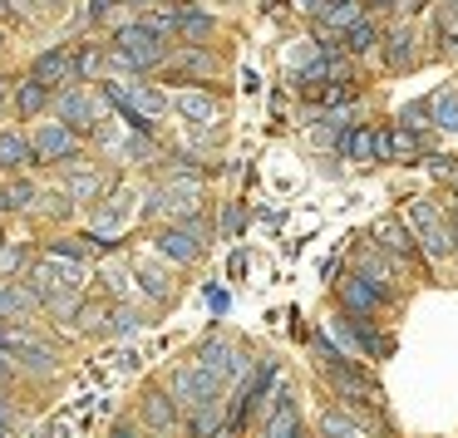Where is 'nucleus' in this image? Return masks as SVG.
Instances as JSON below:
<instances>
[{
	"label": "nucleus",
	"instance_id": "nucleus-1",
	"mask_svg": "<svg viewBox=\"0 0 458 438\" xmlns=\"http://www.w3.org/2000/svg\"><path fill=\"white\" fill-rule=\"evenodd\" d=\"M163 60H168V45H163L143 21L119 25V35H114V64H123V70L143 74V70H158Z\"/></svg>",
	"mask_w": 458,
	"mask_h": 438
},
{
	"label": "nucleus",
	"instance_id": "nucleus-2",
	"mask_svg": "<svg viewBox=\"0 0 458 438\" xmlns=\"http://www.w3.org/2000/svg\"><path fill=\"white\" fill-rule=\"evenodd\" d=\"M404 222H409V232H414V241L424 247L428 261H444L448 251H454V222H448L444 212L434 207V202L414 198V202L404 207Z\"/></svg>",
	"mask_w": 458,
	"mask_h": 438
},
{
	"label": "nucleus",
	"instance_id": "nucleus-3",
	"mask_svg": "<svg viewBox=\"0 0 458 438\" xmlns=\"http://www.w3.org/2000/svg\"><path fill=\"white\" fill-rule=\"evenodd\" d=\"M202 251H208V222L202 217L173 222V227L158 232V257H168L173 266H192Z\"/></svg>",
	"mask_w": 458,
	"mask_h": 438
},
{
	"label": "nucleus",
	"instance_id": "nucleus-4",
	"mask_svg": "<svg viewBox=\"0 0 458 438\" xmlns=\"http://www.w3.org/2000/svg\"><path fill=\"white\" fill-rule=\"evenodd\" d=\"M168 394L178 399V409H202V404H212V399H222V384L208 375V369L192 359V365H182V369H173V379H168Z\"/></svg>",
	"mask_w": 458,
	"mask_h": 438
},
{
	"label": "nucleus",
	"instance_id": "nucleus-5",
	"mask_svg": "<svg viewBox=\"0 0 458 438\" xmlns=\"http://www.w3.org/2000/svg\"><path fill=\"white\" fill-rule=\"evenodd\" d=\"M30 286H35V296H40V300L70 296V291L84 286V266H80V261H60V257H50V251H45V261L30 271Z\"/></svg>",
	"mask_w": 458,
	"mask_h": 438
},
{
	"label": "nucleus",
	"instance_id": "nucleus-6",
	"mask_svg": "<svg viewBox=\"0 0 458 438\" xmlns=\"http://www.w3.org/2000/svg\"><path fill=\"white\" fill-rule=\"evenodd\" d=\"M198 365L208 369V375L217 379V384H227V379L247 375V369H251V359L242 355V350L232 345V340H222V335H208V340L198 345Z\"/></svg>",
	"mask_w": 458,
	"mask_h": 438
},
{
	"label": "nucleus",
	"instance_id": "nucleus-7",
	"mask_svg": "<svg viewBox=\"0 0 458 438\" xmlns=\"http://www.w3.org/2000/svg\"><path fill=\"white\" fill-rule=\"evenodd\" d=\"M198 198H202V182L173 178V182H163V188L153 192L148 212H158V217H173V222H188V217H198Z\"/></svg>",
	"mask_w": 458,
	"mask_h": 438
},
{
	"label": "nucleus",
	"instance_id": "nucleus-8",
	"mask_svg": "<svg viewBox=\"0 0 458 438\" xmlns=\"http://www.w3.org/2000/svg\"><path fill=\"white\" fill-rule=\"evenodd\" d=\"M35 153H40V163H64V158H80V133L70 129V123H40V133H35Z\"/></svg>",
	"mask_w": 458,
	"mask_h": 438
},
{
	"label": "nucleus",
	"instance_id": "nucleus-9",
	"mask_svg": "<svg viewBox=\"0 0 458 438\" xmlns=\"http://www.w3.org/2000/svg\"><path fill=\"white\" fill-rule=\"evenodd\" d=\"M55 114H60V123H70L74 133H89L94 123H99V99H89L84 89H60L55 94Z\"/></svg>",
	"mask_w": 458,
	"mask_h": 438
},
{
	"label": "nucleus",
	"instance_id": "nucleus-10",
	"mask_svg": "<svg viewBox=\"0 0 458 438\" xmlns=\"http://www.w3.org/2000/svg\"><path fill=\"white\" fill-rule=\"evenodd\" d=\"M30 80L45 84V89H55V84H74V80H80V74H74V50H70V45H55V50L35 55Z\"/></svg>",
	"mask_w": 458,
	"mask_h": 438
},
{
	"label": "nucleus",
	"instance_id": "nucleus-11",
	"mask_svg": "<svg viewBox=\"0 0 458 438\" xmlns=\"http://www.w3.org/2000/svg\"><path fill=\"white\" fill-rule=\"evenodd\" d=\"M326 379L340 389V399H355V404H379V399H375L379 389L369 384V379L360 375V369L350 365V359H326Z\"/></svg>",
	"mask_w": 458,
	"mask_h": 438
},
{
	"label": "nucleus",
	"instance_id": "nucleus-12",
	"mask_svg": "<svg viewBox=\"0 0 458 438\" xmlns=\"http://www.w3.org/2000/svg\"><path fill=\"white\" fill-rule=\"evenodd\" d=\"M173 15H178V35L188 45H208L212 35H217V21H212L202 5H192V0H178V5H173Z\"/></svg>",
	"mask_w": 458,
	"mask_h": 438
},
{
	"label": "nucleus",
	"instance_id": "nucleus-13",
	"mask_svg": "<svg viewBox=\"0 0 458 438\" xmlns=\"http://www.w3.org/2000/svg\"><path fill=\"white\" fill-rule=\"evenodd\" d=\"M173 109H178L188 123H198V129H208V123H217V119H222V104L212 99L208 89H182L178 99H173Z\"/></svg>",
	"mask_w": 458,
	"mask_h": 438
},
{
	"label": "nucleus",
	"instance_id": "nucleus-14",
	"mask_svg": "<svg viewBox=\"0 0 458 438\" xmlns=\"http://www.w3.org/2000/svg\"><path fill=\"white\" fill-rule=\"evenodd\" d=\"M355 276H365L369 286L379 291V296H389V281H394V266H389V251H379V247H360L355 251Z\"/></svg>",
	"mask_w": 458,
	"mask_h": 438
},
{
	"label": "nucleus",
	"instance_id": "nucleus-15",
	"mask_svg": "<svg viewBox=\"0 0 458 438\" xmlns=\"http://www.w3.org/2000/svg\"><path fill=\"white\" fill-rule=\"evenodd\" d=\"M375 247L389 251V257H409L414 251V232H409L404 217H379L375 222Z\"/></svg>",
	"mask_w": 458,
	"mask_h": 438
},
{
	"label": "nucleus",
	"instance_id": "nucleus-16",
	"mask_svg": "<svg viewBox=\"0 0 458 438\" xmlns=\"http://www.w3.org/2000/svg\"><path fill=\"white\" fill-rule=\"evenodd\" d=\"M40 296L35 286H15V281H0V320H30Z\"/></svg>",
	"mask_w": 458,
	"mask_h": 438
},
{
	"label": "nucleus",
	"instance_id": "nucleus-17",
	"mask_svg": "<svg viewBox=\"0 0 458 438\" xmlns=\"http://www.w3.org/2000/svg\"><path fill=\"white\" fill-rule=\"evenodd\" d=\"M385 64L389 70H414L419 64V45H414V30H409V25H394V30H389V40H385Z\"/></svg>",
	"mask_w": 458,
	"mask_h": 438
},
{
	"label": "nucleus",
	"instance_id": "nucleus-18",
	"mask_svg": "<svg viewBox=\"0 0 458 438\" xmlns=\"http://www.w3.org/2000/svg\"><path fill=\"white\" fill-rule=\"evenodd\" d=\"M340 300H345L350 316H375L379 300H385V296H379V291L369 286L365 276H345V281H340Z\"/></svg>",
	"mask_w": 458,
	"mask_h": 438
},
{
	"label": "nucleus",
	"instance_id": "nucleus-19",
	"mask_svg": "<svg viewBox=\"0 0 458 438\" xmlns=\"http://www.w3.org/2000/svg\"><path fill=\"white\" fill-rule=\"evenodd\" d=\"M40 163V153H35V143L25 139V133H0V168H35Z\"/></svg>",
	"mask_w": 458,
	"mask_h": 438
},
{
	"label": "nucleus",
	"instance_id": "nucleus-20",
	"mask_svg": "<svg viewBox=\"0 0 458 438\" xmlns=\"http://www.w3.org/2000/svg\"><path fill=\"white\" fill-rule=\"evenodd\" d=\"M143 418H148V428L168 434V428L178 424V399H173V394H163V389H153V394L143 399Z\"/></svg>",
	"mask_w": 458,
	"mask_h": 438
},
{
	"label": "nucleus",
	"instance_id": "nucleus-21",
	"mask_svg": "<svg viewBox=\"0 0 458 438\" xmlns=\"http://www.w3.org/2000/svg\"><path fill=\"white\" fill-rule=\"evenodd\" d=\"M428 114H434V129L458 133V89H438L434 99H428Z\"/></svg>",
	"mask_w": 458,
	"mask_h": 438
},
{
	"label": "nucleus",
	"instance_id": "nucleus-22",
	"mask_svg": "<svg viewBox=\"0 0 458 438\" xmlns=\"http://www.w3.org/2000/svg\"><path fill=\"white\" fill-rule=\"evenodd\" d=\"M50 99H55V94L45 89V84H35V80L15 84V114H21V119H30V114H40Z\"/></svg>",
	"mask_w": 458,
	"mask_h": 438
},
{
	"label": "nucleus",
	"instance_id": "nucleus-23",
	"mask_svg": "<svg viewBox=\"0 0 458 438\" xmlns=\"http://www.w3.org/2000/svg\"><path fill=\"white\" fill-rule=\"evenodd\" d=\"M375 45H379V25L369 21V15H365V21H355V25L345 30V55H369Z\"/></svg>",
	"mask_w": 458,
	"mask_h": 438
},
{
	"label": "nucleus",
	"instance_id": "nucleus-24",
	"mask_svg": "<svg viewBox=\"0 0 458 438\" xmlns=\"http://www.w3.org/2000/svg\"><path fill=\"white\" fill-rule=\"evenodd\" d=\"M15 365L30 369V375H50V369H55V350H50V345H40V340H30V345H25L21 355H15Z\"/></svg>",
	"mask_w": 458,
	"mask_h": 438
},
{
	"label": "nucleus",
	"instance_id": "nucleus-25",
	"mask_svg": "<svg viewBox=\"0 0 458 438\" xmlns=\"http://www.w3.org/2000/svg\"><path fill=\"white\" fill-rule=\"evenodd\" d=\"M320 438H360V424L345 409H326V414H320Z\"/></svg>",
	"mask_w": 458,
	"mask_h": 438
},
{
	"label": "nucleus",
	"instance_id": "nucleus-26",
	"mask_svg": "<svg viewBox=\"0 0 458 438\" xmlns=\"http://www.w3.org/2000/svg\"><path fill=\"white\" fill-rule=\"evenodd\" d=\"M389 148H394V163H409V158H419L424 139H419V133H409L404 123H394V129H389Z\"/></svg>",
	"mask_w": 458,
	"mask_h": 438
},
{
	"label": "nucleus",
	"instance_id": "nucleus-27",
	"mask_svg": "<svg viewBox=\"0 0 458 438\" xmlns=\"http://www.w3.org/2000/svg\"><path fill=\"white\" fill-rule=\"evenodd\" d=\"M173 70H178V74H182V70H188V74H212V70H217V60H212L202 45H188V50L173 60Z\"/></svg>",
	"mask_w": 458,
	"mask_h": 438
},
{
	"label": "nucleus",
	"instance_id": "nucleus-28",
	"mask_svg": "<svg viewBox=\"0 0 458 438\" xmlns=\"http://www.w3.org/2000/svg\"><path fill=\"white\" fill-rule=\"evenodd\" d=\"M30 202H35V188H30V182H5V188H0V212H25V207H30Z\"/></svg>",
	"mask_w": 458,
	"mask_h": 438
},
{
	"label": "nucleus",
	"instance_id": "nucleus-29",
	"mask_svg": "<svg viewBox=\"0 0 458 438\" xmlns=\"http://www.w3.org/2000/svg\"><path fill=\"white\" fill-rule=\"evenodd\" d=\"M64 192H70L74 202H89V198H99V192H104V173H74V178L64 182Z\"/></svg>",
	"mask_w": 458,
	"mask_h": 438
},
{
	"label": "nucleus",
	"instance_id": "nucleus-30",
	"mask_svg": "<svg viewBox=\"0 0 458 438\" xmlns=\"http://www.w3.org/2000/svg\"><path fill=\"white\" fill-rule=\"evenodd\" d=\"M399 123H404L409 133H419V139H424V129L434 123V114H428V104H404V109H399Z\"/></svg>",
	"mask_w": 458,
	"mask_h": 438
},
{
	"label": "nucleus",
	"instance_id": "nucleus-31",
	"mask_svg": "<svg viewBox=\"0 0 458 438\" xmlns=\"http://www.w3.org/2000/svg\"><path fill=\"white\" fill-rule=\"evenodd\" d=\"M139 281H143V291H148L153 300H168V276H163V266H139Z\"/></svg>",
	"mask_w": 458,
	"mask_h": 438
},
{
	"label": "nucleus",
	"instance_id": "nucleus-32",
	"mask_svg": "<svg viewBox=\"0 0 458 438\" xmlns=\"http://www.w3.org/2000/svg\"><path fill=\"white\" fill-rule=\"evenodd\" d=\"M99 70H104V55L94 50V45H84V50L74 55V74H80V80H94Z\"/></svg>",
	"mask_w": 458,
	"mask_h": 438
},
{
	"label": "nucleus",
	"instance_id": "nucleus-33",
	"mask_svg": "<svg viewBox=\"0 0 458 438\" xmlns=\"http://www.w3.org/2000/svg\"><path fill=\"white\" fill-rule=\"evenodd\" d=\"M355 99V84H326V89H320V109H340V104H350Z\"/></svg>",
	"mask_w": 458,
	"mask_h": 438
},
{
	"label": "nucleus",
	"instance_id": "nucleus-34",
	"mask_svg": "<svg viewBox=\"0 0 458 438\" xmlns=\"http://www.w3.org/2000/svg\"><path fill=\"white\" fill-rule=\"evenodd\" d=\"M139 325H143V320H139V310H129V306H119V310H114V320H109V330H114V335H133Z\"/></svg>",
	"mask_w": 458,
	"mask_h": 438
},
{
	"label": "nucleus",
	"instance_id": "nucleus-35",
	"mask_svg": "<svg viewBox=\"0 0 458 438\" xmlns=\"http://www.w3.org/2000/svg\"><path fill=\"white\" fill-rule=\"evenodd\" d=\"M424 168L434 173V178H458V173H454V158H444V153H428Z\"/></svg>",
	"mask_w": 458,
	"mask_h": 438
},
{
	"label": "nucleus",
	"instance_id": "nucleus-36",
	"mask_svg": "<svg viewBox=\"0 0 458 438\" xmlns=\"http://www.w3.org/2000/svg\"><path fill=\"white\" fill-rule=\"evenodd\" d=\"M104 320H109V316H104V306H84L80 310V330H99Z\"/></svg>",
	"mask_w": 458,
	"mask_h": 438
},
{
	"label": "nucleus",
	"instance_id": "nucleus-37",
	"mask_svg": "<svg viewBox=\"0 0 458 438\" xmlns=\"http://www.w3.org/2000/svg\"><path fill=\"white\" fill-rule=\"evenodd\" d=\"M375 163H394V148H389V129H375Z\"/></svg>",
	"mask_w": 458,
	"mask_h": 438
},
{
	"label": "nucleus",
	"instance_id": "nucleus-38",
	"mask_svg": "<svg viewBox=\"0 0 458 438\" xmlns=\"http://www.w3.org/2000/svg\"><path fill=\"white\" fill-rule=\"evenodd\" d=\"M222 227H227V237H237V232L247 227V212H242L237 202H232V207H227V217H222Z\"/></svg>",
	"mask_w": 458,
	"mask_h": 438
},
{
	"label": "nucleus",
	"instance_id": "nucleus-39",
	"mask_svg": "<svg viewBox=\"0 0 458 438\" xmlns=\"http://www.w3.org/2000/svg\"><path fill=\"white\" fill-rule=\"evenodd\" d=\"M25 266V247H0V271H15Z\"/></svg>",
	"mask_w": 458,
	"mask_h": 438
},
{
	"label": "nucleus",
	"instance_id": "nucleus-40",
	"mask_svg": "<svg viewBox=\"0 0 458 438\" xmlns=\"http://www.w3.org/2000/svg\"><path fill=\"white\" fill-rule=\"evenodd\" d=\"M104 281H109V291H114V296H123V291H129V271H119V266H114V271H104Z\"/></svg>",
	"mask_w": 458,
	"mask_h": 438
},
{
	"label": "nucleus",
	"instance_id": "nucleus-41",
	"mask_svg": "<svg viewBox=\"0 0 458 438\" xmlns=\"http://www.w3.org/2000/svg\"><path fill=\"white\" fill-rule=\"evenodd\" d=\"M114 5H119V0H89V11H84V15H89V21H94V25H99V21H104V15H109V11H114Z\"/></svg>",
	"mask_w": 458,
	"mask_h": 438
},
{
	"label": "nucleus",
	"instance_id": "nucleus-42",
	"mask_svg": "<svg viewBox=\"0 0 458 438\" xmlns=\"http://www.w3.org/2000/svg\"><path fill=\"white\" fill-rule=\"evenodd\" d=\"M208 306H212V310H217V316H227V306H232V300H227V291H217V286H208Z\"/></svg>",
	"mask_w": 458,
	"mask_h": 438
},
{
	"label": "nucleus",
	"instance_id": "nucleus-43",
	"mask_svg": "<svg viewBox=\"0 0 458 438\" xmlns=\"http://www.w3.org/2000/svg\"><path fill=\"white\" fill-rule=\"evenodd\" d=\"M291 5H296V11H306V15H320L330 0H291Z\"/></svg>",
	"mask_w": 458,
	"mask_h": 438
},
{
	"label": "nucleus",
	"instance_id": "nucleus-44",
	"mask_svg": "<svg viewBox=\"0 0 458 438\" xmlns=\"http://www.w3.org/2000/svg\"><path fill=\"white\" fill-rule=\"evenodd\" d=\"M11 379H15V359H11V355H0V389L11 384Z\"/></svg>",
	"mask_w": 458,
	"mask_h": 438
},
{
	"label": "nucleus",
	"instance_id": "nucleus-45",
	"mask_svg": "<svg viewBox=\"0 0 458 438\" xmlns=\"http://www.w3.org/2000/svg\"><path fill=\"white\" fill-rule=\"evenodd\" d=\"M0 21H15V5H11V0H0Z\"/></svg>",
	"mask_w": 458,
	"mask_h": 438
},
{
	"label": "nucleus",
	"instance_id": "nucleus-46",
	"mask_svg": "<svg viewBox=\"0 0 458 438\" xmlns=\"http://www.w3.org/2000/svg\"><path fill=\"white\" fill-rule=\"evenodd\" d=\"M114 438H139V434H133L129 424H119V428H114Z\"/></svg>",
	"mask_w": 458,
	"mask_h": 438
},
{
	"label": "nucleus",
	"instance_id": "nucleus-47",
	"mask_svg": "<svg viewBox=\"0 0 458 438\" xmlns=\"http://www.w3.org/2000/svg\"><path fill=\"white\" fill-rule=\"evenodd\" d=\"M11 99V80H0V104Z\"/></svg>",
	"mask_w": 458,
	"mask_h": 438
},
{
	"label": "nucleus",
	"instance_id": "nucleus-48",
	"mask_svg": "<svg viewBox=\"0 0 458 438\" xmlns=\"http://www.w3.org/2000/svg\"><path fill=\"white\" fill-rule=\"evenodd\" d=\"M448 222H454V251H458V207H454V217H448Z\"/></svg>",
	"mask_w": 458,
	"mask_h": 438
},
{
	"label": "nucleus",
	"instance_id": "nucleus-49",
	"mask_svg": "<svg viewBox=\"0 0 458 438\" xmlns=\"http://www.w3.org/2000/svg\"><path fill=\"white\" fill-rule=\"evenodd\" d=\"M369 5H379V11H389V5H399V0H369Z\"/></svg>",
	"mask_w": 458,
	"mask_h": 438
},
{
	"label": "nucleus",
	"instance_id": "nucleus-50",
	"mask_svg": "<svg viewBox=\"0 0 458 438\" xmlns=\"http://www.w3.org/2000/svg\"><path fill=\"white\" fill-rule=\"evenodd\" d=\"M129 5H158V0H129Z\"/></svg>",
	"mask_w": 458,
	"mask_h": 438
},
{
	"label": "nucleus",
	"instance_id": "nucleus-51",
	"mask_svg": "<svg viewBox=\"0 0 458 438\" xmlns=\"http://www.w3.org/2000/svg\"><path fill=\"white\" fill-rule=\"evenodd\" d=\"M0 45H5V35H0Z\"/></svg>",
	"mask_w": 458,
	"mask_h": 438
}]
</instances>
